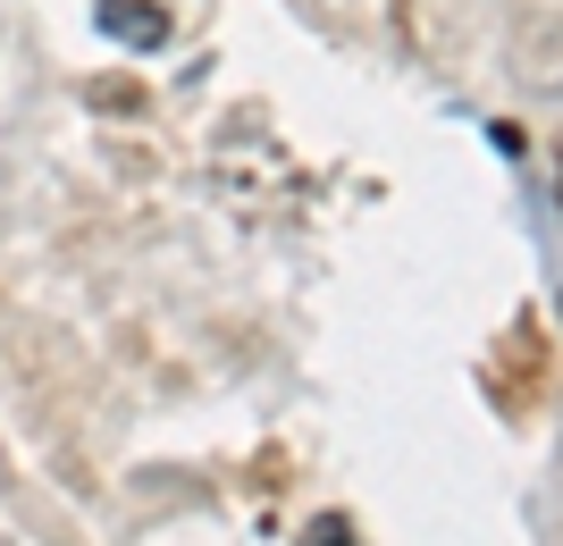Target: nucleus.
Masks as SVG:
<instances>
[{
    "label": "nucleus",
    "instance_id": "f257e3e1",
    "mask_svg": "<svg viewBox=\"0 0 563 546\" xmlns=\"http://www.w3.org/2000/svg\"><path fill=\"white\" fill-rule=\"evenodd\" d=\"M93 25L110 34V43H126V51H161L168 43V18L152 9V0H101Z\"/></svg>",
    "mask_w": 563,
    "mask_h": 546
}]
</instances>
